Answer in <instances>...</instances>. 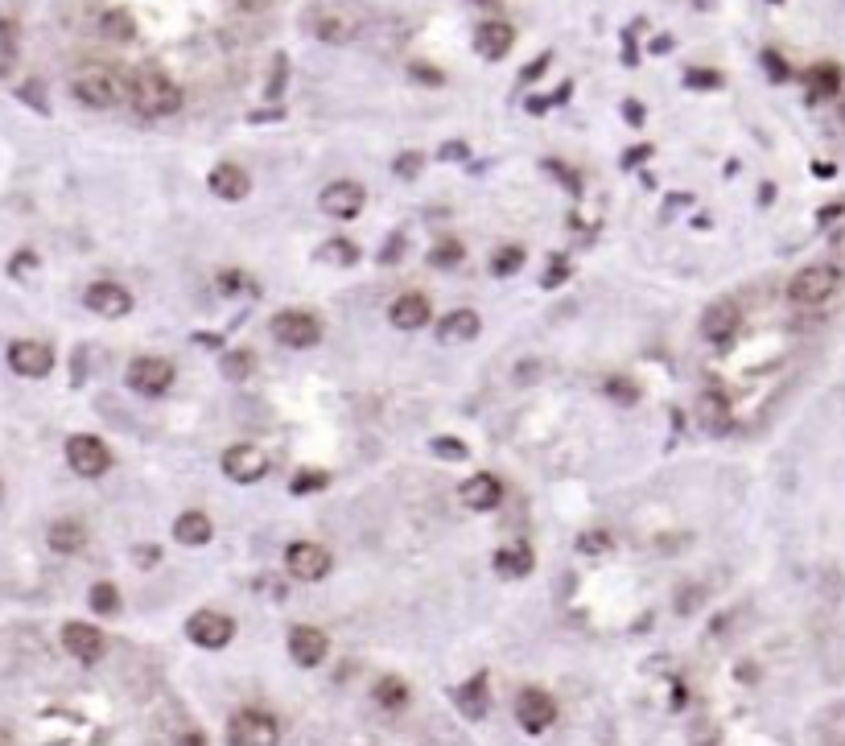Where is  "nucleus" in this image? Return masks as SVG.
<instances>
[{"label":"nucleus","instance_id":"obj_18","mask_svg":"<svg viewBox=\"0 0 845 746\" xmlns=\"http://www.w3.org/2000/svg\"><path fill=\"white\" fill-rule=\"evenodd\" d=\"M326 652H330V639L318 631V627H293L289 631V656L301 664V668H318L322 660H326Z\"/></svg>","mask_w":845,"mask_h":746},{"label":"nucleus","instance_id":"obj_37","mask_svg":"<svg viewBox=\"0 0 845 746\" xmlns=\"http://www.w3.org/2000/svg\"><path fill=\"white\" fill-rule=\"evenodd\" d=\"M326 483H330V474H326V470H301V474H293L289 491H293V495H310V491H322Z\"/></svg>","mask_w":845,"mask_h":746},{"label":"nucleus","instance_id":"obj_16","mask_svg":"<svg viewBox=\"0 0 845 746\" xmlns=\"http://www.w3.org/2000/svg\"><path fill=\"white\" fill-rule=\"evenodd\" d=\"M223 474L231 483H260L264 474H268V458L256 450V446H231L223 450Z\"/></svg>","mask_w":845,"mask_h":746},{"label":"nucleus","instance_id":"obj_51","mask_svg":"<svg viewBox=\"0 0 845 746\" xmlns=\"http://www.w3.org/2000/svg\"><path fill=\"white\" fill-rule=\"evenodd\" d=\"M0 75H5V58H0Z\"/></svg>","mask_w":845,"mask_h":746},{"label":"nucleus","instance_id":"obj_29","mask_svg":"<svg viewBox=\"0 0 845 746\" xmlns=\"http://www.w3.org/2000/svg\"><path fill=\"white\" fill-rule=\"evenodd\" d=\"M318 260L334 264V268H351L359 260V248H355V240H347V235H330V240L322 244V252H318Z\"/></svg>","mask_w":845,"mask_h":746},{"label":"nucleus","instance_id":"obj_48","mask_svg":"<svg viewBox=\"0 0 845 746\" xmlns=\"http://www.w3.org/2000/svg\"><path fill=\"white\" fill-rule=\"evenodd\" d=\"M178 746H207V738H202L198 730H186V734L178 738Z\"/></svg>","mask_w":845,"mask_h":746},{"label":"nucleus","instance_id":"obj_28","mask_svg":"<svg viewBox=\"0 0 845 746\" xmlns=\"http://www.w3.org/2000/svg\"><path fill=\"white\" fill-rule=\"evenodd\" d=\"M99 33H104L108 42H132L137 38V21H132V13H124V9H108L104 17H99Z\"/></svg>","mask_w":845,"mask_h":746},{"label":"nucleus","instance_id":"obj_15","mask_svg":"<svg viewBox=\"0 0 845 746\" xmlns=\"http://www.w3.org/2000/svg\"><path fill=\"white\" fill-rule=\"evenodd\" d=\"M83 305L91 314H99V318H124L132 310V293L124 285H116V281H95V285H87Z\"/></svg>","mask_w":845,"mask_h":746},{"label":"nucleus","instance_id":"obj_52","mask_svg":"<svg viewBox=\"0 0 845 746\" xmlns=\"http://www.w3.org/2000/svg\"><path fill=\"white\" fill-rule=\"evenodd\" d=\"M771 5H780V0H771Z\"/></svg>","mask_w":845,"mask_h":746},{"label":"nucleus","instance_id":"obj_22","mask_svg":"<svg viewBox=\"0 0 845 746\" xmlns=\"http://www.w3.org/2000/svg\"><path fill=\"white\" fill-rule=\"evenodd\" d=\"M475 46H479L483 58L499 62V58L512 54V46H516V29L507 25V21H487V25H479V33H475Z\"/></svg>","mask_w":845,"mask_h":746},{"label":"nucleus","instance_id":"obj_27","mask_svg":"<svg viewBox=\"0 0 845 746\" xmlns=\"http://www.w3.org/2000/svg\"><path fill=\"white\" fill-rule=\"evenodd\" d=\"M495 573L499 578H528L532 573V549L528 545H507L495 553Z\"/></svg>","mask_w":845,"mask_h":746},{"label":"nucleus","instance_id":"obj_11","mask_svg":"<svg viewBox=\"0 0 845 746\" xmlns=\"http://www.w3.org/2000/svg\"><path fill=\"white\" fill-rule=\"evenodd\" d=\"M738 326H742V310L734 301H714L701 314V338L709 347H730L738 338Z\"/></svg>","mask_w":845,"mask_h":746},{"label":"nucleus","instance_id":"obj_30","mask_svg":"<svg viewBox=\"0 0 845 746\" xmlns=\"http://www.w3.org/2000/svg\"><path fill=\"white\" fill-rule=\"evenodd\" d=\"M837 87H841V71H837V66L821 62V66L808 71V99H829V95H837Z\"/></svg>","mask_w":845,"mask_h":746},{"label":"nucleus","instance_id":"obj_19","mask_svg":"<svg viewBox=\"0 0 845 746\" xmlns=\"http://www.w3.org/2000/svg\"><path fill=\"white\" fill-rule=\"evenodd\" d=\"M458 499L470 507V512H495V507L503 503V483L495 479V474H470L458 491Z\"/></svg>","mask_w":845,"mask_h":746},{"label":"nucleus","instance_id":"obj_44","mask_svg":"<svg viewBox=\"0 0 845 746\" xmlns=\"http://www.w3.org/2000/svg\"><path fill=\"white\" fill-rule=\"evenodd\" d=\"M763 66L771 71V79H775V83H784V79H788V62H784L780 54H775V50H767V54H763Z\"/></svg>","mask_w":845,"mask_h":746},{"label":"nucleus","instance_id":"obj_42","mask_svg":"<svg viewBox=\"0 0 845 746\" xmlns=\"http://www.w3.org/2000/svg\"><path fill=\"white\" fill-rule=\"evenodd\" d=\"M565 277H569V260H565V256H553V260H549V273H545V289L561 285Z\"/></svg>","mask_w":845,"mask_h":746},{"label":"nucleus","instance_id":"obj_6","mask_svg":"<svg viewBox=\"0 0 845 746\" xmlns=\"http://www.w3.org/2000/svg\"><path fill=\"white\" fill-rule=\"evenodd\" d=\"M273 338L281 347H293V351H306V347H318L322 343V322L306 310H281L273 322H268Z\"/></svg>","mask_w":845,"mask_h":746},{"label":"nucleus","instance_id":"obj_24","mask_svg":"<svg viewBox=\"0 0 845 746\" xmlns=\"http://www.w3.org/2000/svg\"><path fill=\"white\" fill-rule=\"evenodd\" d=\"M174 536H178V545H190V549H202V545H211V536H215V524L207 512H182L174 520Z\"/></svg>","mask_w":845,"mask_h":746},{"label":"nucleus","instance_id":"obj_21","mask_svg":"<svg viewBox=\"0 0 845 746\" xmlns=\"http://www.w3.org/2000/svg\"><path fill=\"white\" fill-rule=\"evenodd\" d=\"M388 322L396 330H421L429 322V297L425 293H400L388 305Z\"/></svg>","mask_w":845,"mask_h":746},{"label":"nucleus","instance_id":"obj_33","mask_svg":"<svg viewBox=\"0 0 845 746\" xmlns=\"http://www.w3.org/2000/svg\"><path fill=\"white\" fill-rule=\"evenodd\" d=\"M520 268H524V248L520 244H503L491 256V273L495 277H512V273H520Z\"/></svg>","mask_w":845,"mask_h":746},{"label":"nucleus","instance_id":"obj_1","mask_svg":"<svg viewBox=\"0 0 845 746\" xmlns=\"http://www.w3.org/2000/svg\"><path fill=\"white\" fill-rule=\"evenodd\" d=\"M128 104L141 116L157 120V116H174L182 108V87L169 79L161 66H141L137 75L128 79Z\"/></svg>","mask_w":845,"mask_h":746},{"label":"nucleus","instance_id":"obj_32","mask_svg":"<svg viewBox=\"0 0 845 746\" xmlns=\"http://www.w3.org/2000/svg\"><path fill=\"white\" fill-rule=\"evenodd\" d=\"M376 701L384 709H404L409 705V685L396 681V676H384V681H376Z\"/></svg>","mask_w":845,"mask_h":746},{"label":"nucleus","instance_id":"obj_36","mask_svg":"<svg viewBox=\"0 0 845 746\" xmlns=\"http://www.w3.org/2000/svg\"><path fill=\"white\" fill-rule=\"evenodd\" d=\"M462 256H466V248L458 240H437L433 252H429V264L433 268H454V264H462Z\"/></svg>","mask_w":845,"mask_h":746},{"label":"nucleus","instance_id":"obj_49","mask_svg":"<svg viewBox=\"0 0 845 746\" xmlns=\"http://www.w3.org/2000/svg\"><path fill=\"white\" fill-rule=\"evenodd\" d=\"M240 9H248V13H260V9H268V0H235Z\"/></svg>","mask_w":845,"mask_h":746},{"label":"nucleus","instance_id":"obj_34","mask_svg":"<svg viewBox=\"0 0 845 746\" xmlns=\"http://www.w3.org/2000/svg\"><path fill=\"white\" fill-rule=\"evenodd\" d=\"M256 371V355L252 351H223V376L227 380H248Z\"/></svg>","mask_w":845,"mask_h":746},{"label":"nucleus","instance_id":"obj_7","mask_svg":"<svg viewBox=\"0 0 845 746\" xmlns=\"http://www.w3.org/2000/svg\"><path fill=\"white\" fill-rule=\"evenodd\" d=\"M174 376H178L174 363H169V359H157V355H137V359L128 363V371H124L128 388L141 392V396H161V392H169Z\"/></svg>","mask_w":845,"mask_h":746},{"label":"nucleus","instance_id":"obj_43","mask_svg":"<svg viewBox=\"0 0 845 746\" xmlns=\"http://www.w3.org/2000/svg\"><path fill=\"white\" fill-rule=\"evenodd\" d=\"M219 289H223V293H240V289H252V281L240 273V268H231V273L219 277Z\"/></svg>","mask_w":845,"mask_h":746},{"label":"nucleus","instance_id":"obj_3","mask_svg":"<svg viewBox=\"0 0 845 746\" xmlns=\"http://www.w3.org/2000/svg\"><path fill=\"white\" fill-rule=\"evenodd\" d=\"M837 289H841V268H833V264H808V268H800V273L792 277L788 297L796 305H821Z\"/></svg>","mask_w":845,"mask_h":746},{"label":"nucleus","instance_id":"obj_50","mask_svg":"<svg viewBox=\"0 0 845 746\" xmlns=\"http://www.w3.org/2000/svg\"><path fill=\"white\" fill-rule=\"evenodd\" d=\"M623 108H627V120L631 124H644V112H639V104H623Z\"/></svg>","mask_w":845,"mask_h":746},{"label":"nucleus","instance_id":"obj_41","mask_svg":"<svg viewBox=\"0 0 845 746\" xmlns=\"http://www.w3.org/2000/svg\"><path fill=\"white\" fill-rule=\"evenodd\" d=\"M433 454L462 462V458H466V446H462V442H450V437H433Z\"/></svg>","mask_w":845,"mask_h":746},{"label":"nucleus","instance_id":"obj_45","mask_svg":"<svg viewBox=\"0 0 845 746\" xmlns=\"http://www.w3.org/2000/svg\"><path fill=\"white\" fill-rule=\"evenodd\" d=\"M417 169H421V153H404V157L396 161V174H400V178H417Z\"/></svg>","mask_w":845,"mask_h":746},{"label":"nucleus","instance_id":"obj_47","mask_svg":"<svg viewBox=\"0 0 845 746\" xmlns=\"http://www.w3.org/2000/svg\"><path fill=\"white\" fill-rule=\"evenodd\" d=\"M281 83H285V58H277V66H273V87H268V95H281Z\"/></svg>","mask_w":845,"mask_h":746},{"label":"nucleus","instance_id":"obj_8","mask_svg":"<svg viewBox=\"0 0 845 746\" xmlns=\"http://www.w3.org/2000/svg\"><path fill=\"white\" fill-rule=\"evenodd\" d=\"M186 635H190V643H198V648L219 652L235 639V619L223 615V610H194V615L186 619Z\"/></svg>","mask_w":845,"mask_h":746},{"label":"nucleus","instance_id":"obj_53","mask_svg":"<svg viewBox=\"0 0 845 746\" xmlns=\"http://www.w3.org/2000/svg\"><path fill=\"white\" fill-rule=\"evenodd\" d=\"M0 746H5V738H0Z\"/></svg>","mask_w":845,"mask_h":746},{"label":"nucleus","instance_id":"obj_9","mask_svg":"<svg viewBox=\"0 0 845 746\" xmlns=\"http://www.w3.org/2000/svg\"><path fill=\"white\" fill-rule=\"evenodd\" d=\"M9 367L21 380H46L54 371V347L42 343V338H17L9 347Z\"/></svg>","mask_w":845,"mask_h":746},{"label":"nucleus","instance_id":"obj_17","mask_svg":"<svg viewBox=\"0 0 845 746\" xmlns=\"http://www.w3.org/2000/svg\"><path fill=\"white\" fill-rule=\"evenodd\" d=\"M211 194L223 198V202H244L252 194V178H248V169L244 165H235V161H219L211 169V178H207Z\"/></svg>","mask_w":845,"mask_h":746},{"label":"nucleus","instance_id":"obj_26","mask_svg":"<svg viewBox=\"0 0 845 746\" xmlns=\"http://www.w3.org/2000/svg\"><path fill=\"white\" fill-rule=\"evenodd\" d=\"M46 540H50V549L54 553H83L87 549V528L79 524V520H54L50 524V532H46Z\"/></svg>","mask_w":845,"mask_h":746},{"label":"nucleus","instance_id":"obj_38","mask_svg":"<svg viewBox=\"0 0 845 746\" xmlns=\"http://www.w3.org/2000/svg\"><path fill=\"white\" fill-rule=\"evenodd\" d=\"M611 532H586L582 540H578V553H586V557H602V553H611Z\"/></svg>","mask_w":845,"mask_h":746},{"label":"nucleus","instance_id":"obj_40","mask_svg":"<svg viewBox=\"0 0 845 746\" xmlns=\"http://www.w3.org/2000/svg\"><path fill=\"white\" fill-rule=\"evenodd\" d=\"M685 83L697 87V91H718V87H722V75H718V71H689Z\"/></svg>","mask_w":845,"mask_h":746},{"label":"nucleus","instance_id":"obj_2","mask_svg":"<svg viewBox=\"0 0 845 746\" xmlns=\"http://www.w3.org/2000/svg\"><path fill=\"white\" fill-rule=\"evenodd\" d=\"M71 91H75V99L83 108L108 112V108H120L128 99V79L120 71H112V66H104V62H91V66H83V71L75 75Z\"/></svg>","mask_w":845,"mask_h":746},{"label":"nucleus","instance_id":"obj_39","mask_svg":"<svg viewBox=\"0 0 845 746\" xmlns=\"http://www.w3.org/2000/svg\"><path fill=\"white\" fill-rule=\"evenodd\" d=\"M606 396L619 400V404H635V400H639V388H635L631 380L619 376V380H606Z\"/></svg>","mask_w":845,"mask_h":746},{"label":"nucleus","instance_id":"obj_14","mask_svg":"<svg viewBox=\"0 0 845 746\" xmlns=\"http://www.w3.org/2000/svg\"><path fill=\"white\" fill-rule=\"evenodd\" d=\"M62 648L71 652L79 664H95L99 656L108 652V639H104V631L91 627V623H66L62 627Z\"/></svg>","mask_w":845,"mask_h":746},{"label":"nucleus","instance_id":"obj_23","mask_svg":"<svg viewBox=\"0 0 845 746\" xmlns=\"http://www.w3.org/2000/svg\"><path fill=\"white\" fill-rule=\"evenodd\" d=\"M697 425H701L705 433H714V437L726 433V429H730V400H726L722 392H714V388L701 392V396H697Z\"/></svg>","mask_w":845,"mask_h":746},{"label":"nucleus","instance_id":"obj_20","mask_svg":"<svg viewBox=\"0 0 845 746\" xmlns=\"http://www.w3.org/2000/svg\"><path fill=\"white\" fill-rule=\"evenodd\" d=\"M454 705L462 709V718H470V722L487 718V709H491V685H487V672L470 676L466 685H458V689H454Z\"/></svg>","mask_w":845,"mask_h":746},{"label":"nucleus","instance_id":"obj_25","mask_svg":"<svg viewBox=\"0 0 845 746\" xmlns=\"http://www.w3.org/2000/svg\"><path fill=\"white\" fill-rule=\"evenodd\" d=\"M479 330H483V322L475 310H454L437 322V338H442V343H470V338H479Z\"/></svg>","mask_w":845,"mask_h":746},{"label":"nucleus","instance_id":"obj_31","mask_svg":"<svg viewBox=\"0 0 845 746\" xmlns=\"http://www.w3.org/2000/svg\"><path fill=\"white\" fill-rule=\"evenodd\" d=\"M314 29H318V38H322V42H334V46H343V42H351V33H355V21H351V17H343V13H322Z\"/></svg>","mask_w":845,"mask_h":746},{"label":"nucleus","instance_id":"obj_35","mask_svg":"<svg viewBox=\"0 0 845 746\" xmlns=\"http://www.w3.org/2000/svg\"><path fill=\"white\" fill-rule=\"evenodd\" d=\"M87 598H91V610H95V615H116V610H120V590H116L112 582H95Z\"/></svg>","mask_w":845,"mask_h":746},{"label":"nucleus","instance_id":"obj_46","mask_svg":"<svg viewBox=\"0 0 845 746\" xmlns=\"http://www.w3.org/2000/svg\"><path fill=\"white\" fill-rule=\"evenodd\" d=\"M413 79H425V83H433V87H442V75H437L433 66H421V62L413 66Z\"/></svg>","mask_w":845,"mask_h":746},{"label":"nucleus","instance_id":"obj_5","mask_svg":"<svg viewBox=\"0 0 845 746\" xmlns=\"http://www.w3.org/2000/svg\"><path fill=\"white\" fill-rule=\"evenodd\" d=\"M66 462H71L79 479H104L112 470V450L91 433H75V437H66Z\"/></svg>","mask_w":845,"mask_h":746},{"label":"nucleus","instance_id":"obj_10","mask_svg":"<svg viewBox=\"0 0 845 746\" xmlns=\"http://www.w3.org/2000/svg\"><path fill=\"white\" fill-rule=\"evenodd\" d=\"M330 565H334V557L322 545H314V540H297V545L285 549V569L297 582H322Z\"/></svg>","mask_w":845,"mask_h":746},{"label":"nucleus","instance_id":"obj_13","mask_svg":"<svg viewBox=\"0 0 845 746\" xmlns=\"http://www.w3.org/2000/svg\"><path fill=\"white\" fill-rule=\"evenodd\" d=\"M516 718H520V726L528 734H545L557 722V705H553V697L545 689H524L516 697Z\"/></svg>","mask_w":845,"mask_h":746},{"label":"nucleus","instance_id":"obj_4","mask_svg":"<svg viewBox=\"0 0 845 746\" xmlns=\"http://www.w3.org/2000/svg\"><path fill=\"white\" fill-rule=\"evenodd\" d=\"M227 742L231 746H277L281 726L273 714H264V709H240L227 726Z\"/></svg>","mask_w":845,"mask_h":746},{"label":"nucleus","instance_id":"obj_12","mask_svg":"<svg viewBox=\"0 0 845 746\" xmlns=\"http://www.w3.org/2000/svg\"><path fill=\"white\" fill-rule=\"evenodd\" d=\"M363 202H367V190L359 186V182H330L322 194H318V207H322V215H330V219H355L359 211H363Z\"/></svg>","mask_w":845,"mask_h":746}]
</instances>
